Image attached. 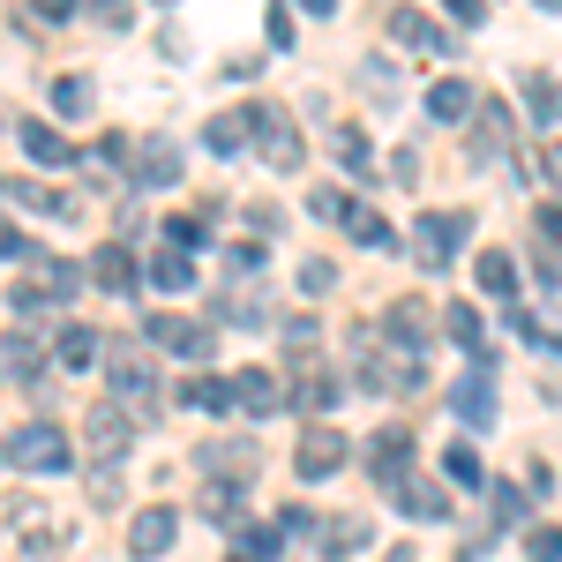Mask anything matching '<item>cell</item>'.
I'll use <instances>...</instances> for the list:
<instances>
[{
  "label": "cell",
  "mask_w": 562,
  "mask_h": 562,
  "mask_svg": "<svg viewBox=\"0 0 562 562\" xmlns=\"http://www.w3.org/2000/svg\"><path fill=\"white\" fill-rule=\"evenodd\" d=\"M203 465H211L217 480H233V487H248V480H256V442H233V435H225V442H203Z\"/></svg>",
  "instance_id": "9a60e30c"
},
{
  "label": "cell",
  "mask_w": 562,
  "mask_h": 562,
  "mask_svg": "<svg viewBox=\"0 0 562 562\" xmlns=\"http://www.w3.org/2000/svg\"><path fill=\"white\" fill-rule=\"evenodd\" d=\"M83 8L105 23V31H128V0H83Z\"/></svg>",
  "instance_id": "b9f144b4"
},
{
  "label": "cell",
  "mask_w": 562,
  "mask_h": 562,
  "mask_svg": "<svg viewBox=\"0 0 562 562\" xmlns=\"http://www.w3.org/2000/svg\"><path fill=\"white\" fill-rule=\"evenodd\" d=\"M105 375H113V397H121V405H150V397H158V375H150L143 346H121L105 360Z\"/></svg>",
  "instance_id": "ba28073f"
},
{
  "label": "cell",
  "mask_w": 562,
  "mask_h": 562,
  "mask_svg": "<svg viewBox=\"0 0 562 562\" xmlns=\"http://www.w3.org/2000/svg\"><path fill=\"white\" fill-rule=\"evenodd\" d=\"M330 278H338V270H330L323 256H307V262H301V293H330Z\"/></svg>",
  "instance_id": "60d3db41"
},
{
  "label": "cell",
  "mask_w": 562,
  "mask_h": 562,
  "mask_svg": "<svg viewBox=\"0 0 562 562\" xmlns=\"http://www.w3.org/2000/svg\"><path fill=\"white\" fill-rule=\"evenodd\" d=\"M83 270L98 278V285H105V293H135V256L121 248V240H105V248H98Z\"/></svg>",
  "instance_id": "2e32d148"
},
{
  "label": "cell",
  "mask_w": 562,
  "mask_h": 562,
  "mask_svg": "<svg viewBox=\"0 0 562 562\" xmlns=\"http://www.w3.org/2000/svg\"><path fill=\"white\" fill-rule=\"evenodd\" d=\"M540 8H562V0H540Z\"/></svg>",
  "instance_id": "6f0895ef"
},
{
  "label": "cell",
  "mask_w": 562,
  "mask_h": 562,
  "mask_svg": "<svg viewBox=\"0 0 562 562\" xmlns=\"http://www.w3.org/2000/svg\"><path fill=\"white\" fill-rule=\"evenodd\" d=\"M240 495H248V487L217 480V487H203V510H211V518H240Z\"/></svg>",
  "instance_id": "e575fe53"
},
{
  "label": "cell",
  "mask_w": 562,
  "mask_h": 562,
  "mask_svg": "<svg viewBox=\"0 0 562 562\" xmlns=\"http://www.w3.org/2000/svg\"><path fill=\"white\" fill-rule=\"evenodd\" d=\"M540 173L562 188V135H555V143H540Z\"/></svg>",
  "instance_id": "681fc988"
},
{
  "label": "cell",
  "mask_w": 562,
  "mask_h": 562,
  "mask_svg": "<svg viewBox=\"0 0 562 562\" xmlns=\"http://www.w3.org/2000/svg\"><path fill=\"white\" fill-rule=\"evenodd\" d=\"M330 143H338V158H346V173H352V180H368V173H375V150H368V135L352 128V121H346L338 135H330Z\"/></svg>",
  "instance_id": "484cf974"
},
{
  "label": "cell",
  "mask_w": 562,
  "mask_h": 562,
  "mask_svg": "<svg viewBox=\"0 0 562 562\" xmlns=\"http://www.w3.org/2000/svg\"><path fill=\"white\" fill-rule=\"evenodd\" d=\"M225 262H233V278H248V270H262V248H256V240H248V248H233V256H225Z\"/></svg>",
  "instance_id": "c3c4849f"
},
{
  "label": "cell",
  "mask_w": 562,
  "mask_h": 562,
  "mask_svg": "<svg viewBox=\"0 0 562 562\" xmlns=\"http://www.w3.org/2000/svg\"><path fill=\"white\" fill-rule=\"evenodd\" d=\"M346 233L360 240V248H397V233H390L375 211H360V203H346Z\"/></svg>",
  "instance_id": "d4e9b609"
},
{
  "label": "cell",
  "mask_w": 562,
  "mask_h": 562,
  "mask_svg": "<svg viewBox=\"0 0 562 562\" xmlns=\"http://www.w3.org/2000/svg\"><path fill=\"white\" fill-rule=\"evenodd\" d=\"M173 540H180V518L166 510V503H150V510L128 525V555H143V562H158L166 548H173Z\"/></svg>",
  "instance_id": "30bf717a"
},
{
  "label": "cell",
  "mask_w": 562,
  "mask_h": 562,
  "mask_svg": "<svg viewBox=\"0 0 562 562\" xmlns=\"http://www.w3.org/2000/svg\"><path fill=\"white\" fill-rule=\"evenodd\" d=\"M495 518H503V525L525 518V495H518V487H495Z\"/></svg>",
  "instance_id": "bcb514c9"
},
{
  "label": "cell",
  "mask_w": 562,
  "mask_h": 562,
  "mask_svg": "<svg viewBox=\"0 0 562 562\" xmlns=\"http://www.w3.org/2000/svg\"><path fill=\"white\" fill-rule=\"evenodd\" d=\"M442 330H450V338H458V346H465L480 368H487V352H495V346H487V330H480V307H473V301L450 307V315H442Z\"/></svg>",
  "instance_id": "d6986e66"
},
{
  "label": "cell",
  "mask_w": 562,
  "mask_h": 562,
  "mask_svg": "<svg viewBox=\"0 0 562 562\" xmlns=\"http://www.w3.org/2000/svg\"><path fill=\"white\" fill-rule=\"evenodd\" d=\"M262 31H270V45H293V8H285V0H278V8H270V15H262Z\"/></svg>",
  "instance_id": "7bdbcfd3"
},
{
  "label": "cell",
  "mask_w": 562,
  "mask_h": 562,
  "mask_svg": "<svg viewBox=\"0 0 562 562\" xmlns=\"http://www.w3.org/2000/svg\"><path fill=\"white\" fill-rule=\"evenodd\" d=\"M23 150H31L38 166H68V143L45 128V121H23Z\"/></svg>",
  "instance_id": "83f0119b"
},
{
  "label": "cell",
  "mask_w": 562,
  "mask_h": 562,
  "mask_svg": "<svg viewBox=\"0 0 562 562\" xmlns=\"http://www.w3.org/2000/svg\"><path fill=\"white\" fill-rule=\"evenodd\" d=\"M225 562H262V555H248V548H233V555H225Z\"/></svg>",
  "instance_id": "9f6ffc18"
},
{
  "label": "cell",
  "mask_w": 562,
  "mask_h": 562,
  "mask_svg": "<svg viewBox=\"0 0 562 562\" xmlns=\"http://www.w3.org/2000/svg\"><path fill=\"white\" fill-rule=\"evenodd\" d=\"M121 158H128L121 135H98V143H90V166H121Z\"/></svg>",
  "instance_id": "ee69618b"
},
{
  "label": "cell",
  "mask_w": 562,
  "mask_h": 562,
  "mask_svg": "<svg viewBox=\"0 0 562 562\" xmlns=\"http://www.w3.org/2000/svg\"><path fill=\"white\" fill-rule=\"evenodd\" d=\"M128 442H135V420H128V413L90 405V458H98V465H121V458H128Z\"/></svg>",
  "instance_id": "9c48e42d"
},
{
  "label": "cell",
  "mask_w": 562,
  "mask_h": 562,
  "mask_svg": "<svg viewBox=\"0 0 562 562\" xmlns=\"http://www.w3.org/2000/svg\"><path fill=\"white\" fill-rule=\"evenodd\" d=\"M150 278H158V285H173V293H180V285H195V262L180 256V248H166V256L150 262Z\"/></svg>",
  "instance_id": "836d02e7"
},
{
  "label": "cell",
  "mask_w": 562,
  "mask_h": 562,
  "mask_svg": "<svg viewBox=\"0 0 562 562\" xmlns=\"http://www.w3.org/2000/svg\"><path fill=\"white\" fill-rule=\"evenodd\" d=\"M180 405H195V413H225V383H211V375H188V383H180Z\"/></svg>",
  "instance_id": "4dcf8cb0"
},
{
  "label": "cell",
  "mask_w": 562,
  "mask_h": 562,
  "mask_svg": "<svg viewBox=\"0 0 562 562\" xmlns=\"http://www.w3.org/2000/svg\"><path fill=\"white\" fill-rule=\"evenodd\" d=\"M480 158H487V166L510 158V113H503L495 98H480V121H473V166Z\"/></svg>",
  "instance_id": "4fadbf2b"
},
{
  "label": "cell",
  "mask_w": 562,
  "mask_h": 562,
  "mask_svg": "<svg viewBox=\"0 0 562 562\" xmlns=\"http://www.w3.org/2000/svg\"><path fill=\"white\" fill-rule=\"evenodd\" d=\"M532 248H548V256L562 248V203H548V211L532 217Z\"/></svg>",
  "instance_id": "d590c367"
},
{
  "label": "cell",
  "mask_w": 562,
  "mask_h": 562,
  "mask_svg": "<svg viewBox=\"0 0 562 562\" xmlns=\"http://www.w3.org/2000/svg\"><path fill=\"white\" fill-rule=\"evenodd\" d=\"M525 555H532V562H562V532H555V525L525 532Z\"/></svg>",
  "instance_id": "8d00e7d4"
},
{
  "label": "cell",
  "mask_w": 562,
  "mask_h": 562,
  "mask_svg": "<svg viewBox=\"0 0 562 562\" xmlns=\"http://www.w3.org/2000/svg\"><path fill=\"white\" fill-rule=\"evenodd\" d=\"M53 113H60V121H83V113H90V76H68V83H53Z\"/></svg>",
  "instance_id": "f546056e"
},
{
  "label": "cell",
  "mask_w": 562,
  "mask_h": 562,
  "mask_svg": "<svg viewBox=\"0 0 562 562\" xmlns=\"http://www.w3.org/2000/svg\"><path fill=\"white\" fill-rule=\"evenodd\" d=\"M390 38L413 45V53H458V45H450V31H442L435 15H420V8H397V15H390Z\"/></svg>",
  "instance_id": "8fae6325"
},
{
  "label": "cell",
  "mask_w": 562,
  "mask_h": 562,
  "mask_svg": "<svg viewBox=\"0 0 562 562\" xmlns=\"http://www.w3.org/2000/svg\"><path fill=\"white\" fill-rule=\"evenodd\" d=\"M315 510H307V503H293V510H278V532H285V540H307V532H315Z\"/></svg>",
  "instance_id": "74e56055"
},
{
  "label": "cell",
  "mask_w": 562,
  "mask_h": 562,
  "mask_svg": "<svg viewBox=\"0 0 562 562\" xmlns=\"http://www.w3.org/2000/svg\"><path fill=\"white\" fill-rule=\"evenodd\" d=\"M270 548H278V525H248V555L270 562Z\"/></svg>",
  "instance_id": "7dc6e473"
},
{
  "label": "cell",
  "mask_w": 562,
  "mask_h": 562,
  "mask_svg": "<svg viewBox=\"0 0 562 562\" xmlns=\"http://www.w3.org/2000/svg\"><path fill=\"white\" fill-rule=\"evenodd\" d=\"M346 458H352V442L330 420H307L301 442H293V465H301V480H330V473H346Z\"/></svg>",
  "instance_id": "3957f363"
},
{
  "label": "cell",
  "mask_w": 562,
  "mask_h": 562,
  "mask_svg": "<svg viewBox=\"0 0 562 562\" xmlns=\"http://www.w3.org/2000/svg\"><path fill=\"white\" fill-rule=\"evenodd\" d=\"M31 8H38V15H76L83 0H31Z\"/></svg>",
  "instance_id": "f5cc1de1"
},
{
  "label": "cell",
  "mask_w": 562,
  "mask_h": 562,
  "mask_svg": "<svg viewBox=\"0 0 562 562\" xmlns=\"http://www.w3.org/2000/svg\"><path fill=\"white\" fill-rule=\"evenodd\" d=\"M135 180H143V188H166V180H180V150L166 143V135H150V143H143V166H135Z\"/></svg>",
  "instance_id": "44dd1931"
},
{
  "label": "cell",
  "mask_w": 562,
  "mask_h": 562,
  "mask_svg": "<svg viewBox=\"0 0 562 562\" xmlns=\"http://www.w3.org/2000/svg\"><path fill=\"white\" fill-rule=\"evenodd\" d=\"M442 465H450V480H458V487H487V465H480V450H473V442H458V450H450Z\"/></svg>",
  "instance_id": "1f68e13d"
},
{
  "label": "cell",
  "mask_w": 562,
  "mask_h": 562,
  "mask_svg": "<svg viewBox=\"0 0 562 562\" xmlns=\"http://www.w3.org/2000/svg\"><path fill=\"white\" fill-rule=\"evenodd\" d=\"M480 293H495V301H510V293H518V262L503 256V248H487V256H480Z\"/></svg>",
  "instance_id": "603a6c76"
},
{
  "label": "cell",
  "mask_w": 562,
  "mask_h": 562,
  "mask_svg": "<svg viewBox=\"0 0 562 562\" xmlns=\"http://www.w3.org/2000/svg\"><path fill=\"white\" fill-rule=\"evenodd\" d=\"M143 338H150V346H166L173 360H211V330H203V323H188V315H150V323H143Z\"/></svg>",
  "instance_id": "5b68a950"
},
{
  "label": "cell",
  "mask_w": 562,
  "mask_h": 562,
  "mask_svg": "<svg viewBox=\"0 0 562 562\" xmlns=\"http://www.w3.org/2000/svg\"><path fill=\"white\" fill-rule=\"evenodd\" d=\"M450 413H458L465 428H487V420H495V383H487V368H473L465 383L450 390Z\"/></svg>",
  "instance_id": "5bb4252c"
},
{
  "label": "cell",
  "mask_w": 562,
  "mask_h": 562,
  "mask_svg": "<svg viewBox=\"0 0 562 562\" xmlns=\"http://www.w3.org/2000/svg\"><path fill=\"white\" fill-rule=\"evenodd\" d=\"M98 346H105L98 330H83V323H68V330H60V368H98Z\"/></svg>",
  "instance_id": "cb8c5ba5"
},
{
  "label": "cell",
  "mask_w": 562,
  "mask_h": 562,
  "mask_svg": "<svg viewBox=\"0 0 562 562\" xmlns=\"http://www.w3.org/2000/svg\"><path fill=\"white\" fill-rule=\"evenodd\" d=\"M285 397H278V375H262V368H240L233 383H225V413H248V420H270Z\"/></svg>",
  "instance_id": "52a82bcc"
},
{
  "label": "cell",
  "mask_w": 562,
  "mask_h": 562,
  "mask_svg": "<svg viewBox=\"0 0 562 562\" xmlns=\"http://www.w3.org/2000/svg\"><path fill=\"white\" fill-rule=\"evenodd\" d=\"M248 143L262 150V166H278V173L301 166V128L285 121V105H248Z\"/></svg>",
  "instance_id": "7a4b0ae2"
},
{
  "label": "cell",
  "mask_w": 562,
  "mask_h": 562,
  "mask_svg": "<svg viewBox=\"0 0 562 562\" xmlns=\"http://www.w3.org/2000/svg\"><path fill=\"white\" fill-rule=\"evenodd\" d=\"M390 173L405 180V188H420V150H397V166H390Z\"/></svg>",
  "instance_id": "f907efd6"
},
{
  "label": "cell",
  "mask_w": 562,
  "mask_h": 562,
  "mask_svg": "<svg viewBox=\"0 0 562 562\" xmlns=\"http://www.w3.org/2000/svg\"><path fill=\"white\" fill-rule=\"evenodd\" d=\"M397 510L405 518H450V495L435 480H397Z\"/></svg>",
  "instance_id": "ac0fdd59"
},
{
  "label": "cell",
  "mask_w": 562,
  "mask_h": 562,
  "mask_svg": "<svg viewBox=\"0 0 562 562\" xmlns=\"http://www.w3.org/2000/svg\"><path fill=\"white\" fill-rule=\"evenodd\" d=\"M0 368H8V375H38L45 368V338L38 330H8V338H0Z\"/></svg>",
  "instance_id": "e0dca14e"
},
{
  "label": "cell",
  "mask_w": 562,
  "mask_h": 562,
  "mask_svg": "<svg viewBox=\"0 0 562 562\" xmlns=\"http://www.w3.org/2000/svg\"><path fill=\"white\" fill-rule=\"evenodd\" d=\"M383 330H390V352H405V360H420L428 368V307L420 301H390V315H383Z\"/></svg>",
  "instance_id": "8992f818"
},
{
  "label": "cell",
  "mask_w": 562,
  "mask_h": 562,
  "mask_svg": "<svg viewBox=\"0 0 562 562\" xmlns=\"http://www.w3.org/2000/svg\"><path fill=\"white\" fill-rule=\"evenodd\" d=\"M0 458L8 465H23V473H68V435L53 428V420H31V428H15L8 442H0Z\"/></svg>",
  "instance_id": "6da1fadb"
},
{
  "label": "cell",
  "mask_w": 562,
  "mask_h": 562,
  "mask_svg": "<svg viewBox=\"0 0 562 562\" xmlns=\"http://www.w3.org/2000/svg\"><path fill=\"white\" fill-rule=\"evenodd\" d=\"M330 397H338V383H330L323 368H307V360H301V390H293V405H301V413H323Z\"/></svg>",
  "instance_id": "f1b7e54d"
},
{
  "label": "cell",
  "mask_w": 562,
  "mask_h": 562,
  "mask_svg": "<svg viewBox=\"0 0 562 562\" xmlns=\"http://www.w3.org/2000/svg\"><path fill=\"white\" fill-rule=\"evenodd\" d=\"M166 233H173V248H203V240H211L203 217H166Z\"/></svg>",
  "instance_id": "f35d334b"
},
{
  "label": "cell",
  "mask_w": 562,
  "mask_h": 562,
  "mask_svg": "<svg viewBox=\"0 0 562 562\" xmlns=\"http://www.w3.org/2000/svg\"><path fill=\"white\" fill-rule=\"evenodd\" d=\"M330 525V532H323V548H330V555H352V548H368V525L360 518H323Z\"/></svg>",
  "instance_id": "d6a6232c"
},
{
  "label": "cell",
  "mask_w": 562,
  "mask_h": 562,
  "mask_svg": "<svg viewBox=\"0 0 562 562\" xmlns=\"http://www.w3.org/2000/svg\"><path fill=\"white\" fill-rule=\"evenodd\" d=\"M405 458H413V428H383L375 442H368V473L383 480V487L405 480Z\"/></svg>",
  "instance_id": "7c38bea8"
},
{
  "label": "cell",
  "mask_w": 562,
  "mask_h": 562,
  "mask_svg": "<svg viewBox=\"0 0 562 562\" xmlns=\"http://www.w3.org/2000/svg\"><path fill=\"white\" fill-rule=\"evenodd\" d=\"M473 105H480V98H473V83H458V76H442V83L428 90V113H435V121H465Z\"/></svg>",
  "instance_id": "7402d4cb"
},
{
  "label": "cell",
  "mask_w": 562,
  "mask_h": 562,
  "mask_svg": "<svg viewBox=\"0 0 562 562\" xmlns=\"http://www.w3.org/2000/svg\"><path fill=\"white\" fill-rule=\"evenodd\" d=\"M307 211H315V217H346V195H338V188H315Z\"/></svg>",
  "instance_id": "f6af8a7d"
},
{
  "label": "cell",
  "mask_w": 562,
  "mask_h": 562,
  "mask_svg": "<svg viewBox=\"0 0 562 562\" xmlns=\"http://www.w3.org/2000/svg\"><path fill=\"white\" fill-rule=\"evenodd\" d=\"M203 143H211L217 158H233V150H240V143H248V113H217L211 128H203Z\"/></svg>",
  "instance_id": "4316f807"
},
{
  "label": "cell",
  "mask_w": 562,
  "mask_h": 562,
  "mask_svg": "<svg viewBox=\"0 0 562 562\" xmlns=\"http://www.w3.org/2000/svg\"><path fill=\"white\" fill-rule=\"evenodd\" d=\"M442 8H450L458 23H480V15H487V0H442Z\"/></svg>",
  "instance_id": "816d5d0a"
},
{
  "label": "cell",
  "mask_w": 562,
  "mask_h": 562,
  "mask_svg": "<svg viewBox=\"0 0 562 562\" xmlns=\"http://www.w3.org/2000/svg\"><path fill=\"white\" fill-rule=\"evenodd\" d=\"M301 8H307V15H330V8H338V0H301Z\"/></svg>",
  "instance_id": "11a10c76"
},
{
  "label": "cell",
  "mask_w": 562,
  "mask_h": 562,
  "mask_svg": "<svg viewBox=\"0 0 562 562\" xmlns=\"http://www.w3.org/2000/svg\"><path fill=\"white\" fill-rule=\"evenodd\" d=\"M0 195H8V203H23V211H38V217H68V211H76L60 188H38V180H8Z\"/></svg>",
  "instance_id": "ffe728a7"
},
{
  "label": "cell",
  "mask_w": 562,
  "mask_h": 562,
  "mask_svg": "<svg viewBox=\"0 0 562 562\" xmlns=\"http://www.w3.org/2000/svg\"><path fill=\"white\" fill-rule=\"evenodd\" d=\"M525 98H532V113H540V121H555L562 105H555V83H548V76H525Z\"/></svg>",
  "instance_id": "ab89813d"
},
{
  "label": "cell",
  "mask_w": 562,
  "mask_h": 562,
  "mask_svg": "<svg viewBox=\"0 0 562 562\" xmlns=\"http://www.w3.org/2000/svg\"><path fill=\"white\" fill-rule=\"evenodd\" d=\"M458 248H465V217H458V211H428V217H420V233H413L420 270H450Z\"/></svg>",
  "instance_id": "277c9868"
},
{
  "label": "cell",
  "mask_w": 562,
  "mask_h": 562,
  "mask_svg": "<svg viewBox=\"0 0 562 562\" xmlns=\"http://www.w3.org/2000/svg\"><path fill=\"white\" fill-rule=\"evenodd\" d=\"M540 285H548V293L562 301V262H548V270H540Z\"/></svg>",
  "instance_id": "db71d44e"
}]
</instances>
